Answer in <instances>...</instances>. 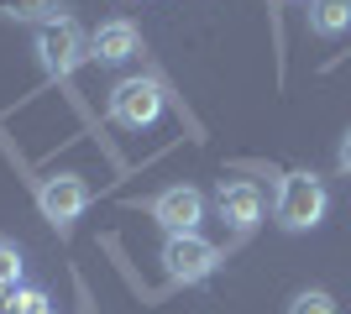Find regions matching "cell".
Wrapping results in <instances>:
<instances>
[{"mask_svg":"<svg viewBox=\"0 0 351 314\" xmlns=\"http://www.w3.org/2000/svg\"><path fill=\"white\" fill-rule=\"evenodd\" d=\"M289 314H336V299L325 288H304V293L289 299Z\"/></svg>","mask_w":351,"mask_h":314,"instance_id":"obj_10","label":"cell"},{"mask_svg":"<svg viewBox=\"0 0 351 314\" xmlns=\"http://www.w3.org/2000/svg\"><path fill=\"white\" fill-rule=\"evenodd\" d=\"M215 215L231 231H252L263 220V189L257 183H220L215 189Z\"/></svg>","mask_w":351,"mask_h":314,"instance_id":"obj_7","label":"cell"},{"mask_svg":"<svg viewBox=\"0 0 351 314\" xmlns=\"http://www.w3.org/2000/svg\"><path fill=\"white\" fill-rule=\"evenodd\" d=\"M162 116V84L158 79H121L116 90H110V120L116 126H126V131H147L152 120Z\"/></svg>","mask_w":351,"mask_h":314,"instance_id":"obj_2","label":"cell"},{"mask_svg":"<svg viewBox=\"0 0 351 314\" xmlns=\"http://www.w3.org/2000/svg\"><path fill=\"white\" fill-rule=\"evenodd\" d=\"M304 21L315 37H341V31H351V0H309Z\"/></svg>","mask_w":351,"mask_h":314,"instance_id":"obj_9","label":"cell"},{"mask_svg":"<svg viewBox=\"0 0 351 314\" xmlns=\"http://www.w3.org/2000/svg\"><path fill=\"white\" fill-rule=\"evenodd\" d=\"M136 47H142V31H136L126 16L100 21V27L89 31V58H95V63H126Z\"/></svg>","mask_w":351,"mask_h":314,"instance_id":"obj_8","label":"cell"},{"mask_svg":"<svg viewBox=\"0 0 351 314\" xmlns=\"http://www.w3.org/2000/svg\"><path fill=\"white\" fill-rule=\"evenodd\" d=\"M0 283H21V252H16L11 241H0Z\"/></svg>","mask_w":351,"mask_h":314,"instance_id":"obj_11","label":"cell"},{"mask_svg":"<svg viewBox=\"0 0 351 314\" xmlns=\"http://www.w3.org/2000/svg\"><path fill=\"white\" fill-rule=\"evenodd\" d=\"M220 267V252L210 246L199 231L194 236H168L162 241V272H168V283H205L210 272Z\"/></svg>","mask_w":351,"mask_h":314,"instance_id":"obj_4","label":"cell"},{"mask_svg":"<svg viewBox=\"0 0 351 314\" xmlns=\"http://www.w3.org/2000/svg\"><path fill=\"white\" fill-rule=\"evenodd\" d=\"M32 47H37V58H43L47 74H73L79 63L89 58V37L79 27H73L69 16H58V21H47V27H37V37H32Z\"/></svg>","mask_w":351,"mask_h":314,"instance_id":"obj_3","label":"cell"},{"mask_svg":"<svg viewBox=\"0 0 351 314\" xmlns=\"http://www.w3.org/2000/svg\"><path fill=\"white\" fill-rule=\"evenodd\" d=\"M147 215H152L168 236H194L199 220H205V194L189 189V183H173V189H162V194L147 205Z\"/></svg>","mask_w":351,"mask_h":314,"instance_id":"obj_5","label":"cell"},{"mask_svg":"<svg viewBox=\"0 0 351 314\" xmlns=\"http://www.w3.org/2000/svg\"><path fill=\"white\" fill-rule=\"evenodd\" d=\"M325 209H330V194H325V183L315 173H283L278 183V225L283 231H315L325 220Z\"/></svg>","mask_w":351,"mask_h":314,"instance_id":"obj_1","label":"cell"},{"mask_svg":"<svg viewBox=\"0 0 351 314\" xmlns=\"http://www.w3.org/2000/svg\"><path fill=\"white\" fill-rule=\"evenodd\" d=\"M336 168H341V173H351V131H346V136H341V152H336Z\"/></svg>","mask_w":351,"mask_h":314,"instance_id":"obj_12","label":"cell"},{"mask_svg":"<svg viewBox=\"0 0 351 314\" xmlns=\"http://www.w3.org/2000/svg\"><path fill=\"white\" fill-rule=\"evenodd\" d=\"M37 205H43V215L53 225L69 231V225L89 209V183L79 179V173H53V179L37 183Z\"/></svg>","mask_w":351,"mask_h":314,"instance_id":"obj_6","label":"cell"}]
</instances>
